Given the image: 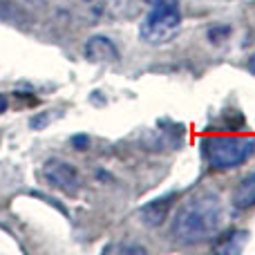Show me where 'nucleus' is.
Listing matches in <instances>:
<instances>
[{
    "label": "nucleus",
    "instance_id": "obj_1",
    "mask_svg": "<svg viewBox=\"0 0 255 255\" xmlns=\"http://www.w3.org/2000/svg\"><path fill=\"white\" fill-rule=\"evenodd\" d=\"M222 222V204L217 195L202 193L181 204L170 224L172 238L179 244H202L217 233Z\"/></svg>",
    "mask_w": 255,
    "mask_h": 255
},
{
    "label": "nucleus",
    "instance_id": "obj_2",
    "mask_svg": "<svg viewBox=\"0 0 255 255\" xmlns=\"http://www.w3.org/2000/svg\"><path fill=\"white\" fill-rule=\"evenodd\" d=\"M204 157L213 170H233L251 159L255 152V139L251 136H231L213 134L206 136L202 143Z\"/></svg>",
    "mask_w": 255,
    "mask_h": 255
},
{
    "label": "nucleus",
    "instance_id": "obj_3",
    "mask_svg": "<svg viewBox=\"0 0 255 255\" xmlns=\"http://www.w3.org/2000/svg\"><path fill=\"white\" fill-rule=\"evenodd\" d=\"M181 25L179 7H163V9H150L148 16L141 22V38L150 45H163L170 43L177 36Z\"/></svg>",
    "mask_w": 255,
    "mask_h": 255
},
{
    "label": "nucleus",
    "instance_id": "obj_4",
    "mask_svg": "<svg viewBox=\"0 0 255 255\" xmlns=\"http://www.w3.org/2000/svg\"><path fill=\"white\" fill-rule=\"evenodd\" d=\"M43 175L49 181V186H54L56 190H63L67 195H76L81 188V177L76 172V168L72 163L63 161V159H49L43 168Z\"/></svg>",
    "mask_w": 255,
    "mask_h": 255
},
{
    "label": "nucleus",
    "instance_id": "obj_5",
    "mask_svg": "<svg viewBox=\"0 0 255 255\" xmlns=\"http://www.w3.org/2000/svg\"><path fill=\"white\" fill-rule=\"evenodd\" d=\"M85 54H88V58H92L97 63L119 61V52H117L115 43L110 38H106V36H92L88 40V45H85Z\"/></svg>",
    "mask_w": 255,
    "mask_h": 255
},
{
    "label": "nucleus",
    "instance_id": "obj_6",
    "mask_svg": "<svg viewBox=\"0 0 255 255\" xmlns=\"http://www.w3.org/2000/svg\"><path fill=\"white\" fill-rule=\"evenodd\" d=\"M233 206L240 211H249L255 206V170L249 177L240 181V186L233 193Z\"/></svg>",
    "mask_w": 255,
    "mask_h": 255
},
{
    "label": "nucleus",
    "instance_id": "obj_7",
    "mask_svg": "<svg viewBox=\"0 0 255 255\" xmlns=\"http://www.w3.org/2000/svg\"><path fill=\"white\" fill-rule=\"evenodd\" d=\"M170 204H172V195H170V197H163V199H154L152 204H148V206L141 211L143 222L148 226H159L163 220H166L168 206H170Z\"/></svg>",
    "mask_w": 255,
    "mask_h": 255
},
{
    "label": "nucleus",
    "instance_id": "obj_8",
    "mask_svg": "<svg viewBox=\"0 0 255 255\" xmlns=\"http://www.w3.org/2000/svg\"><path fill=\"white\" fill-rule=\"evenodd\" d=\"M244 238H247V233H242V231H233V233L226 235V242L222 240V244H217V251L238 253L240 249L244 247Z\"/></svg>",
    "mask_w": 255,
    "mask_h": 255
},
{
    "label": "nucleus",
    "instance_id": "obj_9",
    "mask_svg": "<svg viewBox=\"0 0 255 255\" xmlns=\"http://www.w3.org/2000/svg\"><path fill=\"white\" fill-rule=\"evenodd\" d=\"M150 9H163V7H179V0H145Z\"/></svg>",
    "mask_w": 255,
    "mask_h": 255
},
{
    "label": "nucleus",
    "instance_id": "obj_10",
    "mask_svg": "<svg viewBox=\"0 0 255 255\" xmlns=\"http://www.w3.org/2000/svg\"><path fill=\"white\" fill-rule=\"evenodd\" d=\"M72 143L79 145V150H83L81 145H88V136H74V139H72Z\"/></svg>",
    "mask_w": 255,
    "mask_h": 255
},
{
    "label": "nucleus",
    "instance_id": "obj_11",
    "mask_svg": "<svg viewBox=\"0 0 255 255\" xmlns=\"http://www.w3.org/2000/svg\"><path fill=\"white\" fill-rule=\"evenodd\" d=\"M4 108H7V99H4L2 94H0V115L4 112Z\"/></svg>",
    "mask_w": 255,
    "mask_h": 255
},
{
    "label": "nucleus",
    "instance_id": "obj_12",
    "mask_svg": "<svg viewBox=\"0 0 255 255\" xmlns=\"http://www.w3.org/2000/svg\"><path fill=\"white\" fill-rule=\"evenodd\" d=\"M249 72H251V74H255V54L251 56V61H249Z\"/></svg>",
    "mask_w": 255,
    "mask_h": 255
}]
</instances>
